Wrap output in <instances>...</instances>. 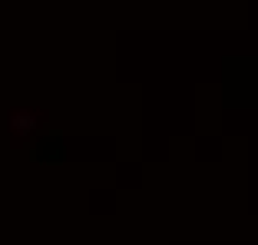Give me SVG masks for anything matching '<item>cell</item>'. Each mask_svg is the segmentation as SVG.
<instances>
[{
  "label": "cell",
  "instance_id": "6da1fadb",
  "mask_svg": "<svg viewBox=\"0 0 258 245\" xmlns=\"http://www.w3.org/2000/svg\"><path fill=\"white\" fill-rule=\"evenodd\" d=\"M37 130H43V122H37V116H33L30 109H14V113H10V133L33 136Z\"/></svg>",
  "mask_w": 258,
  "mask_h": 245
}]
</instances>
